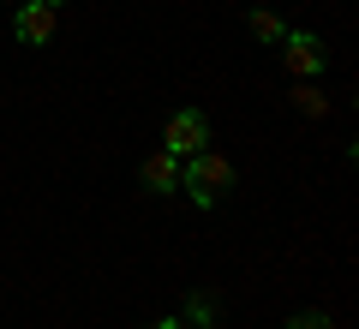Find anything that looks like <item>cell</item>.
<instances>
[{
    "mask_svg": "<svg viewBox=\"0 0 359 329\" xmlns=\"http://www.w3.org/2000/svg\"><path fill=\"white\" fill-rule=\"evenodd\" d=\"M180 192H186L198 210H216V203L233 192V162H228V156H216V150L186 156V162H180Z\"/></svg>",
    "mask_w": 359,
    "mask_h": 329,
    "instance_id": "cell-1",
    "label": "cell"
},
{
    "mask_svg": "<svg viewBox=\"0 0 359 329\" xmlns=\"http://www.w3.org/2000/svg\"><path fill=\"white\" fill-rule=\"evenodd\" d=\"M162 150L168 156H198V150H210V114L204 108H180V114H168V126H162Z\"/></svg>",
    "mask_w": 359,
    "mask_h": 329,
    "instance_id": "cell-2",
    "label": "cell"
},
{
    "mask_svg": "<svg viewBox=\"0 0 359 329\" xmlns=\"http://www.w3.org/2000/svg\"><path fill=\"white\" fill-rule=\"evenodd\" d=\"M276 48H282V66L294 78H323V66H330V48H323L318 30H287Z\"/></svg>",
    "mask_w": 359,
    "mask_h": 329,
    "instance_id": "cell-3",
    "label": "cell"
},
{
    "mask_svg": "<svg viewBox=\"0 0 359 329\" xmlns=\"http://www.w3.org/2000/svg\"><path fill=\"white\" fill-rule=\"evenodd\" d=\"M54 25H60V6H48V0H18V13H13V36L25 42V48H42V42L54 36Z\"/></svg>",
    "mask_w": 359,
    "mask_h": 329,
    "instance_id": "cell-4",
    "label": "cell"
},
{
    "mask_svg": "<svg viewBox=\"0 0 359 329\" xmlns=\"http://www.w3.org/2000/svg\"><path fill=\"white\" fill-rule=\"evenodd\" d=\"M138 180H144V192H156V198H174V192H180V156H168V150L144 156Z\"/></svg>",
    "mask_w": 359,
    "mask_h": 329,
    "instance_id": "cell-5",
    "label": "cell"
},
{
    "mask_svg": "<svg viewBox=\"0 0 359 329\" xmlns=\"http://www.w3.org/2000/svg\"><path fill=\"white\" fill-rule=\"evenodd\" d=\"M245 30H252V42H257V48H276V42L287 36V25H282L276 13H264V6H257V13H245Z\"/></svg>",
    "mask_w": 359,
    "mask_h": 329,
    "instance_id": "cell-6",
    "label": "cell"
},
{
    "mask_svg": "<svg viewBox=\"0 0 359 329\" xmlns=\"http://www.w3.org/2000/svg\"><path fill=\"white\" fill-rule=\"evenodd\" d=\"M294 108H299V114H311V120H318V114H330V96H323V90L311 84V78H299V90H294Z\"/></svg>",
    "mask_w": 359,
    "mask_h": 329,
    "instance_id": "cell-7",
    "label": "cell"
},
{
    "mask_svg": "<svg viewBox=\"0 0 359 329\" xmlns=\"http://www.w3.org/2000/svg\"><path fill=\"white\" fill-rule=\"evenodd\" d=\"M216 323V305L204 300V293H192V305H186V329H210Z\"/></svg>",
    "mask_w": 359,
    "mask_h": 329,
    "instance_id": "cell-8",
    "label": "cell"
},
{
    "mask_svg": "<svg viewBox=\"0 0 359 329\" xmlns=\"http://www.w3.org/2000/svg\"><path fill=\"white\" fill-rule=\"evenodd\" d=\"M287 329H335V323H330V311L306 305V311H294V317H287Z\"/></svg>",
    "mask_w": 359,
    "mask_h": 329,
    "instance_id": "cell-9",
    "label": "cell"
},
{
    "mask_svg": "<svg viewBox=\"0 0 359 329\" xmlns=\"http://www.w3.org/2000/svg\"><path fill=\"white\" fill-rule=\"evenodd\" d=\"M48 6H66V0H48Z\"/></svg>",
    "mask_w": 359,
    "mask_h": 329,
    "instance_id": "cell-10",
    "label": "cell"
}]
</instances>
